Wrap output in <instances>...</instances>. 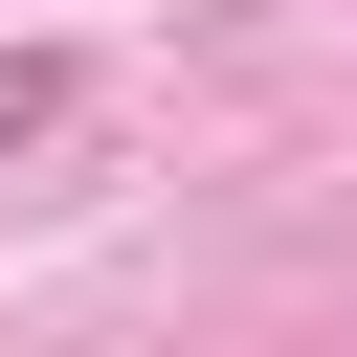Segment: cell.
<instances>
[{
    "mask_svg": "<svg viewBox=\"0 0 357 357\" xmlns=\"http://www.w3.org/2000/svg\"><path fill=\"white\" fill-rule=\"evenodd\" d=\"M45 112H67V45H22V67H0V156H22Z\"/></svg>",
    "mask_w": 357,
    "mask_h": 357,
    "instance_id": "obj_1",
    "label": "cell"
}]
</instances>
